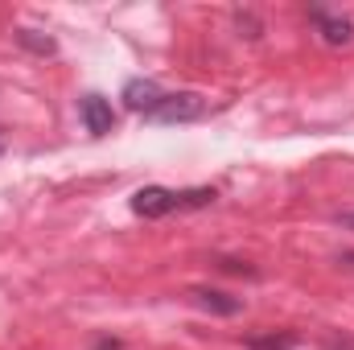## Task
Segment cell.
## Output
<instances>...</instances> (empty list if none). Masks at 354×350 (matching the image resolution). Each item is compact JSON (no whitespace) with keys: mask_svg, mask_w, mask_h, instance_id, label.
Masks as SVG:
<instances>
[{"mask_svg":"<svg viewBox=\"0 0 354 350\" xmlns=\"http://www.w3.org/2000/svg\"><path fill=\"white\" fill-rule=\"evenodd\" d=\"M17 46H25V50H33V54H41V58H50V54H58V42H54L50 33H37V29H17Z\"/></svg>","mask_w":354,"mask_h":350,"instance_id":"52a82bcc","label":"cell"},{"mask_svg":"<svg viewBox=\"0 0 354 350\" xmlns=\"http://www.w3.org/2000/svg\"><path fill=\"white\" fill-rule=\"evenodd\" d=\"M206 116V99L198 91H165L161 103L145 116L153 124H189V120H202Z\"/></svg>","mask_w":354,"mask_h":350,"instance_id":"6da1fadb","label":"cell"},{"mask_svg":"<svg viewBox=\"0 0 354 350\" xmlns=\"http://www.w3.org/2000/svg\"><path fill=\"white\" fill-rule=\"evenodd\" d=\"M309 21L317 25L322 42L326 46H351L354 42V21L342 12H330V8H309Z\"/></svg>","mask_w":354,"mask_h":350,"instance_id":"3957f363","label":"cell"},{"mask_svg":"<svg viewBox=\"0 0 354 350\" xmlns=\"http://www.w3.org/2000/svg\"><path fill=\"white\" fill-rule=\"evenodd\" d=\"M128 206H132V214H140V219H165V214L181 210V190H169V185H140Z\"/></svg>","mask_w":354,"mask_h":350,"instance_id":"7a4b0ae2","label":"cell"},{"mask_svg":"<svg viewBox=\"0 0 354 350\" xmlns=\"http://www.w3.org/2000/svg\"><path fill=\"white\" fill-rule=\"evenodd\" d=\"M79 116H83V124H87L91 136H107L111 128H115V111H111V99H103V95H83L79 99Z\"/></svg>","mask_w":354,"mask_h":350,"instance_id":"277c9868","label":"cell"},{"mask_svg":"<svg viewBox=\"0 0 354 350\" xmlns=\"http://www.w3.org/2000/svg\"><path fill=\"white\" fill-rule=\"evenodd\" d=\"M326 350H354V338H326Z\"/></svg>","mask_w":354,"mask_h":350,"instance_id":"9c48e42d","label":"cell"},{"mask_svg":"<svg viewBox=\"0 0 354 350\" xmlns=\"http://www.w3.org/2000/svg\"><path fill=\"white\" fill-rule=\"evenodd\" d=\"M95 350H124V347H120L115 338H99V342H95Z\"/></svg>","mask_w":354,"mask_h":350,"instance_id":"30bf717a","label":"cell"},{"mask_svg":"<svg viewBox=\"0 0 354 350\" xmlns=\"http://www.w3.org/2000/svg\"><path fill=\"white\" fill-rule=\"evenodd\" d=\"M342 227H351V231H354V210H351V214H342Z\"/></svg>","mask_w":354,"mask_h":350,"instance_id":"8fae6325","label":"cell"},{"mask_svg":"<svg viewBox=\"0 0 354 350\" xmlns=\"http://www.w3.org/2000/svg\"><path fill=\"white\" fill-rule=\"evenodd\" d=\"M248 347L252 350H292L297 347V334H268V338H248Z\"/></svg>","mask_w":354,"mask_h":350,"instance_id":"ba28073f","label":"cell"},{"mask_svg":"<svg viewBox=\"0 0 354 350\" xmlns=\"http://www.w3.org/2000/svg\"><path fill=\"white\" fill-rule=\"evenodd\" d=\"M189 297H194L198 309H210V313H223V317H235V313L243 309L239 297H227V293H218V288H194Z\"/></svg>","mask_w":354,"mask_h":350,"instance_id":"8992f818","label":"cell"},{"mask_svg":"<svg viewBox=\"0 0 354 350\" xmlns=\"http://www.w3.org/2000/svg\"><path fill=\"white\" fill-rule=\"evenodd\" d=\"M4 145H8V140H4V132H0V157H4Z\"/></svg>","mask_w":354,"mask_h":350,"instance_id":"7c38bea8","label":"cell"},{"mask_svg":"<svg viewBox=\"0 0 354 350\" xmlns=\"http://www.w3.org/2000/svg\"><path fill=\"white\" fill-rule=\"evenodd\" d=\"M161 95H165V91H161V83H157V79H128L120 99H124V107H128V111L149 116V111L161 103Z\"/></svg>","mask_w":354,"mask_h":350,"instance_id":"5b68a950","label":"cell"}]
</instances>
